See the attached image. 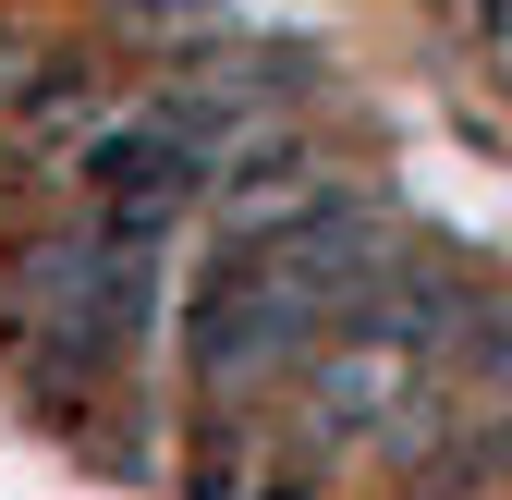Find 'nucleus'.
<instances>
[{
    "label": "nucleus",
    "instance_id": "2",
    "mask_svg": "<svg viewBox=\"0 0 512 500\" xmlns=\"http://www.w3.org/2000/svg\"><path fill=\"white\" fill-rule=\"evenodd\" d=\"M122 13H147V25H171V13H220V0H122Z\"/></svg>",
    "mask_w": 512,
    "mask_h": 500
},
{
    "label": "nucleus",
    "instance_id": "1",
    "mask_svg": "<svg viewBox=\"0 0 512 500\" xmlns=\"http://www.w3.org/2000/svg\"><path fill=\"white\" fill-rule=\"evenodd\" d=\"M464 354H476V379H488V391H512V318H476Z\"/></svg>",
    "mask_w": 512,
    "mask_h": 500
}]
</instances>
